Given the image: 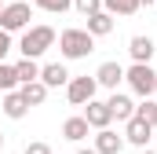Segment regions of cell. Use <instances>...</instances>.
<instances>
[{
  "label": "cell",
  "mask_w": 157,
  "mask_h": 154,
  "mask_svg": "<svg viewBox=\"0 0 157 154\" xmlns=\"http://www.w3.org/2000/svg\"><path fill=\"white\" fill-rule=\"evenodd\" d=\"M73 7H77L84 18H91V15H99V11H102V0H73Z\"/></svg>",
  "instance_id": "obj_22"
},
{
  "label": "cell",
  "mask_w": 157,
  "mask_h": 154,
  "mask_svg": "<svg viewBox=\"0 0 157 154\" xmlns=\"http://www.w3.org/2000/svg\"><path fill=\"white\" fill-rule=\"evenodd\" d=\"M102 11H106V15H113V18H117V15L128 18V15H135V11H139V0H102Z\"/></svg>",
  "instance_id": "obj_17"
},
{
  "label": "cell",
  "mask_w": 157,
  "mask_h": 154,
  "mask_svg": "<svg viewBox=\"0 0 157 154\" xmlns=\"http://www.w3.org/2000/svg\"><path fill=\"white\" fill-rule=\"evenodd\" d=\"M26 154H51L48 143H26Z\"/></svg>",
  "instance_id": "obj_24"
},
{
  "label": "cell",
  "mask_w": 157,
  "mask_h": 154,
  "mask_svg": "<svg viewBox=\"0 0 157 154\" xmlns=\"http://www.w3.org/2000/svg\"><path fill=\"white\" fill-rule=\"evenodd\" d=\"M106 107H110V114L117 117V121H132V117H135V103H132V95H124V92H113V95L106 99Z\"/></svg>",
  "instance_id": "obj_10"
},
{
  "label": "cell",
  "mask_w": 157,
  "mask_h": 154,
  "mask_svg": "<svg viewBox=\"0 0 157 154\" xmlns=\"http://www.w3.org/2000/svg\"><path fill=\"white\" fill-rule=\"evenodd\" d=\"M4 4H15V0H4Z\"/></svg>",
  "instance_id": "obj_30"
},
{
  "label": "cell",
  "mask_w": 157,
  "mask_h": 154,
  "mask_svg": "<svg viewBox=\"0 0 157 154\" xmlns=\"http://www.w3.org/2000/svg\"><path fill=\"white\" fill-rule=\"evenodd\" d=\"M91 37H106V33H113V15H106V11H99V15H91L88 18V26H84Z\"/></svg>",
  "instance_id": "obj_15"
},
{
  "label": "cell",
  "mask_w": 157,
  "mask_h": 154,
  "mask_svg": "<svg viewBox=\"0 0 157 154\" xmlns=\"http://www.w3.org/2000/svg\"><path fill=\"white\" fill-rule=\"evenodd\" d=\"M154 140V128L146 125V121H139V117H132V121H124V143H135V147H143L146 151V143Z\"/></svg>",
  "instance_id": "obj_7"
},
{
  "label": "cell",
  "mask_w": 157,
  "mask_h": 154,
  "mask_svg": "<svg viewBox=\"0 0 157 154\" xmlns=\"http://www.w3.org/2000/svg\"><path fill=\"white\" fill-rule=\"evenodd\" d=\"M51 44H55V30L51 26H29L22 33V40H18V51H22V59H40Z\"/></svg>",
  "instance_id": "obj_1"
},
{
  "label": "cell",
  "mask_w": 157,
  "mask_h": 154,
  "mask_svg": "<svg viewBox=\"0 0 157 154\" xmlns=\"http://www.w3.org/2000/svg\"><path fill=\"white\" fill-rule=\"evenodd\" d=\"M84 121H88V128H99V132H102V128H110V121H113V114H110V107H106V103H99V99H91V103H88V107H84Z\"/></svg>",
  "instance_id": "obj_6"
},
{
  "label": "cell",
  "mask_w": 157,
  "mask_h": 154,
  "mask_svg": "<svg viewBox=\"0 0 157 154\" xmlns=\"http://www.w3.org/2000/svg\"><path fill=\"white\" fill-rule=\"evenodd\" d=\"M4 114L11 117V121H22V117L29 114V107H26V99H22L18 92H7V95H4Z\"/></svg>",
  "instance_id": "obj_13"
},
{
  "label": "cell",
  "mask_w": 157,
  "mask_h": 154,
  "mask_svg": "<svg viewBox=\"0 0 157 154\" xmlns=\"http://www.w3.org/2000/svg\"><path fill=\"white\" fill-rule=\"evenodd\" d=\"M0 147H4V132H0Z\"/></svg>",
  "instance_id": "obj_28"
},
{
  "label": "cell",
  "mask_w": 157,
  "mask_h": 154,
  "mask_svg": "<svg viewBox=\"0 0 157 154\" xmlns=\"http://www.w3.org/2000/svg\"><path fill=\"white\" fill-rule=\"evenodd\" d=\"M77 154H95V147H80V151Z\"/></svg>",
  "instance_id": "obj_25"
},
{
  "label": "cell",
  "mask_w": 157,
  "mask_h": 154,
  "mask_svg": "<svg viewBox=\"0 0 157 154\" xmlns=\"http://www.w3.org/2000/svg\"><path fill=\"white\" fill-rule=\"evenodd\" d=\"M124 81H128V88H132L135 95H143V99H150L157 92V74H154V66H146V63H132V66L124 70Z\"/></svg>",
  "instance_id": "obj_3"
},
{
  "label": "cell",
  "mask_w": 157,
  "mask_h": 154,
  "mask_svg": "<svg viewBox=\"0 0 157 154\" xmlns=\"http://www.w3.org/2000/svg\"><path fill=\"white\" fill-rule=\"evenodd\" d=\"M15 77H18V84H33V81H40L37 59H18V63H15Z\"/></svg>",
  "instance_id": "obj_14"
},
{
  "label": "cell",
  "mask_w": 157,
  "mask_h": 154,
  "mask_svg": "<svg viewBox=\"0 0 157 154\" xmlns=\"http://www.w3.org/2000/svg\"><path fill=\"white\" fill-rule=\"evenodd\" d=\"M150 4H157V0H139V7H150Z\"/></svg>",
  "instance_id": "obj_26"
},
{
  "label": "cell",
  "mask_w": 157,
  "mask_h": 154,
  "mask_svg": "<svg viewBox=\"0 0 157 154\" xmlns=\"http://www.w3.org/2000/svg\"><path fill=\"white\" fill-rule=\"evenodd\" d=\"M128 51H132V59H135V63H146V66H150V59H154V40L139 33V37L128 40Z\"/></svg>",
  "instance_id": "obj_12"
},
{
  "label": "cell",
  "mask_w": 157,
  "mask_h": 154,
  "mask_svg": "<svg viewBox=\"0 0 157 154\" xmlns=\"http://www.w3.org/2000/svg\"><path fill=\"white\" fill-rule=\"evenodd\" d=\"M124 151V136H117L113 128H102L95 136V154H121Z\"/></svg>",
  "instance_id": "obj_11"
},
{
  "label": "cell",
  "mask_w": 157,
  "mask_h": 154,
  "mask_svg": "<svg viewBox=\"0 0 157 154\" xmlns=\"http://www.w3.org/2000/svg\"><path fill=\"white\" fill-rule=\"evenodd\" d=\"M95 77H70V84H66V99L73 103V107H88L91 99H95Z\"/></svg>",
  "instance_id": "obj_5"
},
{
  "label": "cell",
  "mask_w": 157,
  "mask_h": 154,
  "mask_svg": "<svg viewBox=\"0 0 157 154\" xmlns=\"http://www.w3.org/2000/svg\"><path fill=\"white\" fill-rule=\"evenodd\" d=\"M18 95L26 99V107H40V103L48 99V88H44L40 81H33V84H22V88H18Z\"/></svg>",
  "instance_id": "obj_18"
},
{
  "label": "cell",
  "mask_w": 157,
  "mask_h": 154,
  "mask_svg": "<svg viewBox=\"0 0 157 154\" xmlns=\"http://www.w3.org/2000/svg\"><path fill=\"white\" fill-rule=\"evenodd\" d=\"M59 51L66 59H84V55L95 51V37L88 30H62L59 33Z\"/></svg>",
  "instance_id": "obj_2"
},
{
  "label": "cell",
  "mask_w": 157,
  "mask_h": 154,
  "mask_svg": "<svg viewBox=\"0 0 157 154\" xmlns=\"http://www.w3.org/2000/svg\"><path fill=\"white\" fill-rule=\"evenodd\" d=\"M135 117H139V121H146L150 128H157V103H154V99L135 103Z\"/></svg>",
  "instance_id": "obj_19"
},
{
  "label": "cell",
  "mask_w": 157,
  "mask_h": 154,
  "mask_svg": "<svg viewBox=\"0 0 157 154\" xmlns=\"http://www.w3.org/2000/svg\"><path fill=\"white\" fill-rule=\"evenodd\" d=\"M40 84L44 88H62V84H70V70L62 63H48V66H40Z\"/></svg>",
  "instance_id": "obj_9"
},
{
  "label": "cell",
  "mask_w": 157,
  "mask_h": 154,
  "mask_svg": "<svg viewBox=\"0 0 157 154\" xmlns=\"http://www.w3.org/2000/svg\"><path fill=\"white\" fill-rule=\"evenodd\" d=\"M4 7H7V4H4V0H0V15H4Z\"/></svg>",
  "instance_id": "obj_27"
},
{
  "label": "cell",
  "mask_w": 157,
  "mask_h": 154,
  "mask_svg": "<svg viewBox=\"0 0 157 154\" xmlns=\"http://www.w3.org/2000/svg\"><path fill=\"white\" fill-rule=\"evenodd\" d=\"M62 136H66L70 143H80V140L88 136V121H84V117H66V121H62Z\"/></svg>",
  "instance_id": "obj_16"
},
{
  "label": "cell",
  "mask_w": 157,
  "mask_h": 154,
  "mask_svg": "<svg viewBox=\"0 0 157 154\" xmlns=\"http://www.w3.org/2000/svg\"><path fill=\"white\" fill-rule=\"evenodd\" d=\"M29 18H33V7L26 4V0H15V4H7L4 7V15H0V30L4 33H26L29 30Z\"/></svg>",
  "instance_id": "obj_4"
},
{
  "label": "cell",
  "mask_w": 157,
  "mask_h": 154,
  "mask_svg": "<svg viewBox=\"0 0 157 154\" xmlns=\"http://www.w3.org/2000/svg\"><path fill=\"white\" fill-rule=\"evenodd\" d=\"M143 154H157V151H143Z\"/></svg>",
  "instance_id": "obj_29"
},
{
  "label": "cell",
  "mask_w": 157,
  "mask_h": 154,
  "mask_svg": "<svg viewBox=\"0 0 157 154\" xmlns=\"http://www.w3.org/2000/svg\"><path fill=\"white\" fill-rule=\"evenodd\" d=\"M121 81H124V66L113 63V59H110V63H102V66L95 70V84H102V88H113V92H117Z\"/></svg>",
  "instance_id": "obj_8"
},
{
  "label": "cell",
  "mask_w": 157,
  "mask_h": 154,
  "mask_svg": "<svg viewBox=\"0 0 157 154\" xmlns=\"http://www.w3.org/2000/svg\"><path fill=\"white\" fill-rule=\"evenodd\" d=\"M11 48H15V44H11V33H4V30H0V63L7 59V51H11Z\"/></svg>",
  "instance_id": "obj_23"
},
{
  "label": "cell",
  "mask_w": 157,
  "mask_h": 154,
  "mask_svg": "<svg viewBox=\"0 0 157 154\" xmlns=\"http://www.w3.org/2000/svg\"><path fill=\"white\" fill-rule=\"evenodd\" d=\"M40 11H48V15H62V11H70L73 7V0H33Z\"/></svg>",
  "instance_id": "obj_20"
},
{
  "label": "cell",
  "mask_w": 157,
  "mask_h": 154,
  "mask_svg": "<svg viewBox=\"0 0 157 154\" xmlns=\"http://www.w3.org/2000/svg\"><path fill=\"white\" fill-rule=\"evenodd\" d=\"M15 84H18V77H15V66L0 63V92L7 95V92H15Z\"/></svg>",
  "instance_id": "obj_21"
},
{
  "label": "cell",
  "mask_w": 157,
  "mask_h": 154,
  "mask_svg": "<svg viewBox=\"0 0 157 154\" xmlns=\"http://www.w3.org/2000/svg\"><path fill=\"white\" fill-rule=\"evenodd\" d=\"M154 95H157V92H154Z\"/></svg>",
  "instance_id": "obj_31"
}]
</instances>
